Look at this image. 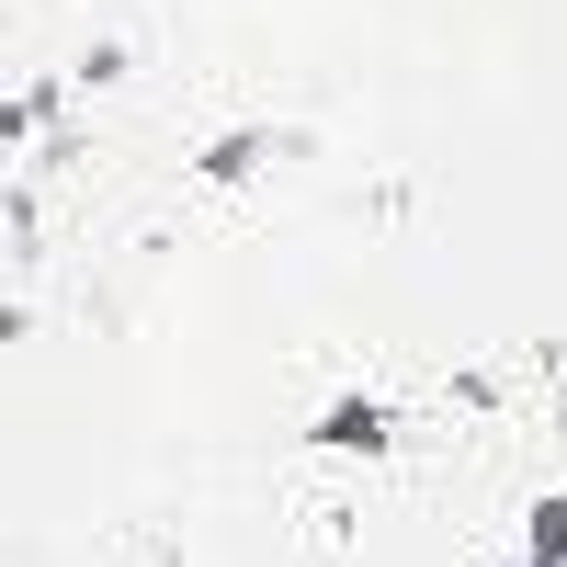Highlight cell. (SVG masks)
Here are the masks:
<instances>
[{"mask_svg":"<svg viewBox=\"0 0 567 567\" xmlns=\"http://www.w3.org/2000/svg\"><path fill=\"white\" fill-rule=\"evenodd\" d=\"M523 567H534V556H523Z\"/></svg>","mask_w":567,"mask_h":567,"instance_id":"obj_2","label":"cell"},{"mask_svg":"<svg viewBox=\"0 0 567 567\" xmlns=\"http://www.w3.org/2000/svg\"><path fill=\"white\" fill-rule=\"evenodd\" d=\"M523 556H534V567H567V488H545V499L523 511Z\"/></svg>","mask_w":567,"mask_h":567,"instance_id":"obj_1","label":"cell"}]
</instances>
